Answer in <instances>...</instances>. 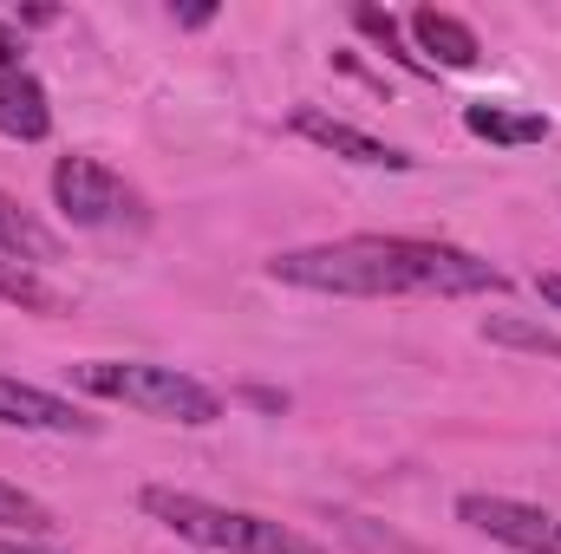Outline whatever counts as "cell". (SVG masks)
<instances>
[{"instance_id": "8", "label": "cell", "mask_w": 561, "mask_h": 554, "mask_svg": "<svg viewBox=\"0 0 561 554\" xmlns=\"http://www.w3.org/2000/svg\"><path fill=\"white\" fill-rule=\"evenodd\" d=\"M412 39H419V59L437 72H470L477 59H483V39H477V26L470 20H457V13H444V7H419L412 13Z\"/></svg>"}, {"instance_id": "3", "label": "cell", "mask_w": 561, "mask_h": 554, "mask_svg": "<svg viewBox=\"0 0 561 554\" xmlns=\"http://www.w3.org/2000/svg\"><path fill=\"white\" fill-rule=\"evenodd\" d=\"M72 385L92 399L131 405L144 417H163V424H190V430L222 417V399L203 379H190L176 366H150V359H85V366H72Z\"/></svg>"}, {"instance_id": "16", "label": "cell", "mask_w": 561, "mask_h": 554, "mask_svg": "<svg viewBox=\"0 0 561 554\" xmlns=\"http://www.w3.org/2000/svg\"><path fill=\"white\" fill-rule=\"evenodd\" d=\"M209 20H216V7H209V0H196V7H176V26H190V33H196V26H209Z\"/></svg>"}, {"instance_id": "13", "label": "cell", "mask_w": 561, "mask_h": 554, "mask_svg": "<svg viewBox=\"0 0 561 554\" xmlns=\"http://www.w3.org/2000/svg\"><path fill=\"white\" fill-rule=\"evenodd\" d=\"M483 339H490V346H516V353H542V359L561 366V333L523 320V313H490V320H483Z\"/></svg>"}, {"instance_id": "10", "label": "cell", "mask_w": 561, "mask_h": 554, "mask_svg": "<svg viewBox=\"0 0 561 554\" xmlns=\"http://www.w3.org/2000/svg\"><path fill=\"white\" fill-rule=\"evenodd\" d=\"M463 131L483 138V143H503V150H523V143L549 138V118H542V112H516V105L477 99V105H463Z\"/></svg>"}, {"instance_id": "6", "label": "cell", "mask_w": 561, "mask_h": 554, "mask_svg": "<svg viewBox=\"0 0 561 554\" xmlns=\"http://www.w3.org/2000/svg\"><path fill=\"white\" fill-rule=\"evenodd\" d=\"M294 138L320 143V150H333V157H346V163H359V170H412V157L399 150V143L373 138V131H359V125H346V118H333V112H320V105H294Z\"/></svg>"}, {"instance_id": "18", "label": "cell", "mask_w": 561, "mask_h": 554, "mask_svg": "<svg viewBox=\"0 0 561 554\" xmlns=\"http://www.w3.org/2000/svg\"><path fill=\"white\" fill-rule=\"evenodd\" d=\"M536 293H542V300L561 313V275H536Z\"/></svg>"}, {"instance_id": "9", "label": "cell", "mask_w": 561, "mask_h": 554, "mask_svg": "<svg viewBox=\"0 0 561 554\" xmlns=\"http://www.w3.org/2000/svg\"><path fill=\"white\" fill-rule=\"evenodd\" d=\"M0 131L20 143H39L53 131V105H46V85L26 72V66H7L0 72Z\"/></svg>"}, {"instance_id": "19", "label": "cell", "mask_w": 561, "mask_h": 554, "mask_svg": "<svg viewBox=\"0 0 561 554\" xmlns=\"http://www.w3.org/2000/svg\"><path fill=\"white\" fill-rule=\"evenodd\" d=\"M249 405H262V412H280L287 399H280V392H262V385H255V392H249Z\"/></svg>"}, {"instance_id": "11", "label": "cell", "mask_w": 561, "mask_h": 554, "mask_svg": "<svg viewBox=\"0 0 561 554\" xmlns=\"http://www.w3.org/2000/svg\"><path fill=\"white\" fill-rule=\"evenodd\" d=\"M0 255H7V262H26V268L59 262V235H53L33 209H20L7 189H0Z\"/></svg>"}, {"instance_id": "5", "label": "cell", "mask_w": 561, "mask_h": 554, "mask_svg": "<svg viewBox=\"0 0 561 554\" xmlns=\"http://www.w3.org/2000/svg\"><path fill=\"white\" fill-rule=\"evenodd\" d=\"M457 522L483 529L490 542H503L516 554H561V516L556 509H536V503H516V496L470 489V496H457Z\"/></svg>"}, {"instance_id": "2", "label": "cell", "mask_w": 561, "mask_h": 554, "mask_svg": "<svg viewBox=\"0 0 561 554\" xmlns=\"http://www.w3.org/2000/svg\"><path fill=\"white\" fill-rule=\"evenodd\" d=\"M144 516L163 522L170 535L196 542V549L216 554H320L307 535H294L287 522H268L255 509H222L209 496H190V489H170V483H144L138 489Z\"/></svg>"}, {"instance_id": "15", "label": "cell", "mask_w": 561, "mask_h": 554, "mask_svg": "<svg viewBox=\"0 0 561 554\" xmlns=\"http://www.w3.org/2000/svg\"><path fill=\"white\" fill-rule=\"evenodd\" d=\"M0 529H20V535H46V529H59V522H53V509H46L39 496H26V489L0 483Z\"/></svg>"}, {"instance_id": "1", "label": "cell", "mask_w": 561, "mask_h": 554, "mask_svg": "<svg viewBox=\"0 0 561 554\" xmlns=\"http://www.w3.org/2000/svg\"><path fill=\"white\" fill-rule=\"evenodd\" d=\"M280 287L307 293H346V300H386V293H503L510 275L490 268L483 255L457 242H424V235H340L313 249H287L268 262Z\"/></svg>"}, {"instance_id": "14", "label": "cell", "mask_w": 561, "mask_h": 554, "mask_svg": "<svg viewBox=\"0 0 561 554\" xmlns=\"http://www.w3.org/2000/svg\"><path fill=\"white\" fill-rule=\"evenodd\" d=\"M353 26H359V33H366V39H373L379 53H392V59H399V66H405L412 79H431V66H424L419 53L405 46V33H399V20H392L386 7H373V0H366V7H353Z\"/></svg>"}, {"instance_id": "12", "label": "cell", "mask_w": 561, "mask_h": 554, "mask_svg": "<svg viewBox=\"0 0 561 554\" xmlns=\"http://www.w3.org/2000/svg\"><path fill=\"white\" fill-rule=\"evenodd\" d=\"M0 307L39 313V320H59V313H66V293L39 275V268H26V262H7V255H0Z\"/></svg>"}, {"instance_id": "20", "label": "cell", "mask_w": 561, "mask_h": 554, "mask_svg": "<svg viewBox=\"0 0 561 554\" xmlns=\"http://www.w3.org/2000/svg\"><path fill=\"white\" fill-rule=\"evenodd\" d=\"M0 554H46V549H26V542H7V535H0Z\"/></svg>"}, {"instance_id": "7", "label": "cell", "mask_w": 561, "mask_h": 554, "mask_svg": "<svg viewBox=\"0 0 561 554\" xmlns=\"http://www.w3.org/2000/svg\"><path fill=\"white\" fill-rule=\"evenodd\" d=\"M0 424L13 430H53V437H92L99 417H85L72 399L46 392V385H26V379H7L0 372Z\"/></svg>"}, {"instance_id": "17", "label": "cell", "mask_w": 561, "mask_h": 554, "mask_svg": "<svg viewBox=\"0 0 561 554\" xmlns=\"http://www.w3.org/2000/svg\"><path fill=\"white\" fill-rule=\"evenodd\" d=\"M20 53H26V46H20V33L0 20V72H7V66H20Z\"/></svg>"}, {"instance_id": "4", "label": "cell", "mask_w": 561, "mask_h": 554, "mask_svg": "<svg viewBox=\"0 0 561 554\" xmlns=\"http://www.w3.org/2000/svg\"><path fill=\"white\" fill-rule=\"evenodd\" d=\"M53 203L72 229H99V235H125V229L150 222L138 189L118 170H105L99 157H59L53 163Z\"/></svg>"}]
</instances>
